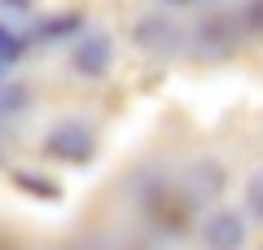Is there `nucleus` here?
Here are the masks:
<instances>
[{
  "instance_id": "1",
  "label": "nucleus",
  "mask_w": 263,
  "mask_h": 250,
  "mask_svg": "<svg viewBox=\"0 0 263 250\" xmlns=\"http://www.w3.org/2000/svg\"><path fill=\"white\" fill-rule=\"evenodd\" d=\"M110 35H101V31H88V35L75 40V48H70V66H75L79 75H88V79H101L105 70H110Z\"/></svg>"
},
{
  "instance_id": "2",
  "label": "nucleus",
  "mask_w": 263,
  "mask_h": 250,
  "mask_svg": "<svg viewBox=\"0 0 263 250\" xmlns=\"http://www.w3.org/2000/svg\"><path fill=\"white\" fill-rule=\"evenodd\" d=\"M202 241L206 250H241L246 246V220L237 211H211L202 224Z\"/></svg>"
},
{
  "instance_id": "5",
  "label": "nucleus",
  "mask_w": 263,
  "mask_h": 250,
  "mask_svg": "<svg viewBox=\"0 0 263 250\" xmlns=\"http://www.w3.org/2000/svg\"><path fill=\"white\" fill-rule=\"evenodd\" d=\"M18 53H22V48H18V35H9V31L0 27V70H5V66H9Z\"/></svg>"
},
{
  "instance_id": "3",
  "label": "nucleus",
  "mask_w": 263,
  "mask_h": 250,
  "mask_svg": "<svg viewBox=\"0 0 263 250\" xmlns=\"http://www.w3.org/2000/svg\"><path fill=\"white\" fill-rule=\"evenodd\" d=\"M44 149L57 158H66V163H88L92 158V136H88V128H79V123H62V128H53L44 136Z\"/></svg>"
},
{
  "instance_id": "4",
  "label": "nucleus",
  "mask_w": 263,
  "mask_h": 250,
  "mask_svg": "<svg viewBox=\"0 0 263 250\" xmlns=\"http://www.w3.org/2000/svg\"><path fill=\"white\" fill-rule=\"evenodd\" d=\"M246 206H250L254 220H263V171H254L250 185H246Z\"/></svg>"
}]
</instances>
